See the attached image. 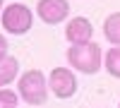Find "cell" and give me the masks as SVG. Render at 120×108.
<instances>
[{
    "label": "cell",
    "instance_id": "1",
    "mask_svg": "<svg viewBox=\"0 0 120 108\" xmlns=\"http://www.w3.org/2000/svg\"><path fill=\"white\" fill-rule=\"evenodd\" d=\"M67 63L82 74H96L103 67V51L94 41L82 43V46H70L67 48Z\"/></svg>",
    "mask_w": 120,
    "mask_h": 108
},
{
    "label": "cell",
    "instance_id": "2",
    "mask_svg": "<svg viewBox=\"0 0 120 108\" xmlns=\"http://www.w3.org/2000/svg\"><path fill=\"white\" fill-rule=\"evenodd\" d=\"M19 99L29 106H43L48 101V79L41 70H26L17 82Z\"/></svg>",
    "mask_w": 120,
    "mask_h": 108
},
{
    "label": "cell",
    "instance_id": "3",
    "mask_svg": "<svg viewBox=\"0 0 120 108\" xmlns=\"http://www.w3.org/2000/svg\"><path fill=\"white\" fill-rule=\"evenodd\" d=\"M0 24L7 34L12 36H24L29 29L34 26V12L29 10L24 3H12L5 5L3 15H0Z\"/></svg>",
    "mask_w": 120,
    "mask_h": 108
},
{
    "label": "cell",
    "instance_id": "4",
    "mask_svg": "<svg viewBox=\"0 0 120 108\" xmlns=\"http://www.w3.org/2000/svg\"><path fill=\"white\" fill-rule=\"evenodd\" d=\"M48 89L58 99H72L77 94V77L67 67H53L48 74Z\"/></svg>",
    "mask_w": 120,
    "mask_h": 108
},
{
    "label": "cell",
    "instance_id": "5",
    "mask_svg": "<svg viewBox=\"0 0 120 108\" xmlns=\"http://www.w3.org/2000/svg\"><path fill=\"white\" fill-rule=\"evenodd\" d=\"M36 15L41 17L43 24H63L70 15V3L67 0H38Z\"/></svg>",
    "mask_w": 120,
    "mask_h": 108
},
{
    "label": "cell",
    "instance_id": "6",
    "mask_svg": "<svg viewBox=\"0 0 120 108\" xmlns=\"http://www.w3.org/2000/svg\"><path fill=\"white\" fill-rule=\"evenodd\" d=\"M94 36V26L86 17H72L65 26V38L72 46H82V43H89Z\"/></svg>",
    "mask_w": 120,
    "mask_h": 108
},
{
    "label": "cell",
    "instance_id": "7",
    "mask_svg": "<svg viewBox=\"0 0 120 108\" xmlns=\"http://www.w3.org/2000/svg\"><path fill=\"white\" fill-rule=\"evenodd\" d=\"M19 74V60L17 58H5V60H0V89H7L10 82H15Z\"/></svg>",
    "mask_w": 120,
    "mask_h": 108
},
{
    "label": "cell",
    "instance_id": "8",
    "mask_svg": "<svg viewBox=\"0 0 120 108\" xmlns=\"http://www.w3.org/2000/svg\"><path fill=\"white\" fill-rule=\"evenodd\" d=\"M103 36H106L108 43L120 46V12H113V15L106 17V22H103Z\"/></svg>",
    "mask_w": 120,
    "mask_h": 108
},
{
    "label": "cell",
    "instance_id": "9",
    "mask_svg": "<svg viewBox=\"0 0 120 108\" xmlns=\"http://www.w3.org/2000/svg\"><path fill=\"white\" fill-rule=\"evenodd\" d=\"M103 65H106V72L120 79V46H113L106 51V58H103Z\"/></svg>",
    "mask_w": 120,
    "mask_h": 108
},
{
    "label": "cell",
    "instance_id": "10",
    "mask_svg": "<svg viewBox=\"0 0 120 108\" xmlns=\"http://www.w3.org/2000/svg\"><path fill=\"white\" fill-rule=\"evenodd\" d=\"M19 103V94L12 89H0V108H17Z\"/></svg>",
    "mask_w": 120,
    "mask_h": 108
},
{
    "label": "cell",
    "instance_id": "11",
    "mask_svg": "<svg viewBox=\"0 0 120 108\" xmlns=\"http://www.w3.org/2000/svg\"><path fill=\"white\" fill-rule=\"evenodd\" d=\"M5 58H10L7 55V38H5V34H0V60H5Z\"/></svg>",
    "mask_w": 120,
    "mask_h": 108
},
{
    "label": "cell",
    "instance_id": "12",
    "mask_svg": "<svg viewBox=\"0 0 120 108\" xmlns=\"http://www.w3.org/2000/svg\"><path fill=\"white\" fill-rule=\"evenodd\" d=\"M3 10H5V5H3V0H0V15H3Z\"/></svg>",
    "mask_w": 120,
    "mask_h": 108
},
{
    "label": "cell",
    "instance_id": "13",
    "mask_svg": "<svg viewBox=\"0 0 120 108\" xmlns=\"http://www.w3.org/2000/svg\"><path fill=\"white\" fill-rule=\"evenodd\" d=\"M118 108H120V103H118Z\"/></svg>",
    "mask_w": 120,
    "mask_h": 108
}]
</instances>
